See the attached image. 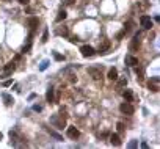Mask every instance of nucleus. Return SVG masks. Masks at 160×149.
<instances>
[{"label":"nucleus","instance_id":"obj_29","mask_svg":"<svg viewBox=\"0 0 160 149\" xmlns=\"http://www.w3.org/2000/svg\"><path fill=\"white\" fill-rule=\"evenodd\" d=\"M3 2H8V0H3Z\"/></svg>","mask_w":160,"mask_h":149},{"label":"nucleus","instance_id":"obj_21","mask_svg":"<svg viewBox=\"0 0 160 149\" xmlns=\"http://www.w3.org/2000/svg\"><path fill=\"white\" fill-rule=\"evenodd\" d=\"M116 127H118V132H124V129H126V126L122 124V123H118Z\"/></svg>","mask_w":160,"mask_h":149},{"label":"nucleus","instance_id":"obj_6","mask_svg":"<svg viewBox=\"0 0 160 149\" xmlns=\"http://www.w3.org/2000/svg\"><path fill=\"white\" fill-rule=\"evenodd\" d=\"M52 123L58 127V129H63L64 126H66V119L63 118V115H61V118H58V116H53L52 118Z\"/></svg>","mask_w":160,"mask_h":149},{"label":"nucleus","instance_id":"obj_3","mask_svg":"<svg viewBox=\"0 0 160 149\" xmlns=\"http://www.w3.org/2000/svg\"><path fill=\"white\" fill-rule=\"evenodd\" d=\"M68 137H69L71 140H77V138L80 137V130L75 127V126H69V127H68Z\"/></svg>","mask_w":160,"mask_h":149},{"label":"nucleus","instance_id":"obj_23","mask_svg":"<svg viewBox=\"0 0 160 149\" xmlns=\"http://www.w3.org/2000/svg\"><path fill=\"white\" fill-rule=\"evenodd\" d=\"M47 36H49V32L44 30V33H42V39H41L42 42H46V41H47Z\"/></svg>","mask_w":160,"mask_h":149},{"label":"nucleus","instance_id":"obj_18","mask_svg":"<svg viewBox=\"0 0 160 149\" xmlns=\"http://www.w3.org/2000/svg\"><path fill=\"white\" fill-rule=\"evenodd\" d=\"M47 130H49V133H50L52 137H55L56 140H58V141H61V140H63V137H61V135H58L56 132H53V130H50V129H47Z\"/></svg>","mask_w":160,"mask_h":149},{"label":"nucleus","instance_id":"obj_11","mask_svg":"<svg viewBox=\"0 0 160 149\" xmlns=\"http://www.w3.org/2000/svg\"><path fill=\"white\" fill-rule=\"evenodd\" d=\"M111 82H115V80H118V71L115 69V68H111L110 71H108V76H107Z\"/></svg>","mask_w":160,"mask_h":149},{"label":"nucleus","instance_id":"obj_14","mask_svg":"<svg viewBox=\"0 0 160 149\" xmlns=\"http://www.w3.org/2000/svg\"><path fill=\"white\" fill-rule=\"evenodd\" d=\"M124 99H126L127 102H132V100H134V94H132L130 90H126V91H124Z\"/></svg>","mask_w":160,"mask_h":149},{"label":"nucleus","instance_id":"obj_25","mask_svg":"<svg viewBox=\"0 0 160 149\" xmlns=\"http://www.w3.org/2000/svg\"><path fill=\"white\" fill-rule=\"evenodd\" d=\"M17 2L21 5H28V3H30V0H17Z\"/></svg>","mask_w":160,"mask_h":149},{"label":"nucleus","instance_id":"obj_19","mask_svg":"<svg viewBox=\"0 0 160 149\" xmlns=\"http://www.w3.org/2000/svg\"><path fill=\"white\" fill-rule=\"evenodd\" d=\"M108 47H110V44H108V42H105V44L102 46V47H99V52H100V53H105V50H107Z\"/></svg>","mask_w":160,"mask_h":149},{"label":"nucleus","instance_id":"obj_27","mask_svg":"<svg viewBox=\"0 0 160 149\" xmlns=\"http://www.w3.org/2000/svg\"><path fill=\"white\" fill-rule=\"evenodd\" d=\"M135 146H137V140H134V141L129 143V147H135Z\"/></svg>","mask_w":160,"mask_h":149},{"label":"nucleus","instance_id":"obj_17","mask_svg":"<svg viewBox=\"0 0 160 149\" xmlns=\"http://www.w3.org/2000/svg\"><path fill=\"white\" fill-rule=\"evenodd\" d=\"M5 71H6V74H9L11 71H14V63H8L6 66H5Z\"/></svg>","mask_w":160,"mask_h":149},{"label":"nucleus","instance_id":"obj_16","mask_svg":"<svg viewBox=\"0 0 160 149\" xmlns=\"http://www.w3.org/2000/svg\"><path fill=\"white\" fill-rule=\"evenodd\" d=\"M3 100H5V104H6V105H11L13 102H14V100H13V97L9 96V94H3Z\"/></svg>","mask_w":160,"mask_h":149},{"label":"nucleus","instance_id":"obj_24","mask_svg":"<svg viewBox=\"0 0 160 149\" xmlns=\"http://www.w3.org/2000/svg\"><path fill=\"white\" fill-rule=\"evenodd\" d=\"M118 85H119V86H126V85H127V80H126V79H121V80L118 82Z\"/></svg>","mask_w":160,"mask_h":149},{"label":"nucleus","instance_id":"obj_7","mask_svg":"<svg viewBox=\"0 0 160 149\" xmlns=\"http://www.w3.org/2000/svg\"><path fill=\"white\" fill-rule=\"evenodd\" d=\"M140 33H137L135 36H134V39H132V42H130V50L134 52V50H137L138 47H140Z\"/></svg>","mask_w":160,"mask_h":149},{"label":"nucleus","instance_id":"obj_9","mask_svg":"<svg viewBox=\"0 0 160 149\" xmlns=\"http://www.w3.org/2000/svg\"><path fill=\"white\" fill-rule=\"evenodd\" d=\"M126 64H129V66H137L138 58H135L134 55H126Z\"/></svg>","mask_w":160,"mask_h":149},{"label":"nucleus","instance_id":"obj_10","mask_svg":"<svg viewBox=\"0 0 160 149\" xmlns=\"http://www.w3.org/2000/svg\"><path fill=\"white\" fill-rule=\"evenodd\" d=\"M110 143H111L113 146H121L119 135H118V133H113V135H110Z\"/></svg>","mask_w":160,"mask_h":149},{"label":"nucleus","instance_id":"obj_13","mask_svg":"<svg viewBox=\"0 0 160 149\" xmlns=\"http://www.w3.org/2000/svg\"><path fill=\"white\" fill-rule=\"evenodd\" d=\"M28 27H30L32 30H35L38 27V17H30V19H28Z\"/></svg>","mask_w":160,"mask_h":149},{"label":"nucleus","instance_id":"obj_4","mask_svg":"<svg viewBox=\"0 0 160 149\" xmlns=\"http://www.w3.org/2000/svg\"><path fill=\"white\" fill-rule=\"evenodd\" d=\"M148 88L152 93H157L160 90V86H158V77H152V79H151L149 83H148Z\"/></svg>","mask_w":160,"mask_h":149},{"label":"nucleus","instance_id":"obj_28","mask_svg":"<svg viewBox=\"0 0 160 149\" xmlns=\"http://www.w3.org/2000/svg\"><path fill=\"white\" fill-rule=\"evenodd\" d=\"M3 85H5V86H9V85H11V80H6V82L3 83Z\"/></svg>","mask_w":160,"mask_h":149},{"label":"nucleus","instance_id":"obj_22","mask_svg":"<svg viewBox=\"0 0 160 149\" xmlns=\"http://www.w3.org/2000/svg\"><path fill=\"white\" fill-rule=\"evenodd\" d=\"M47 66H49V61H42V63H41V66H39V69H41V71H44Z\"/></svg>","mask_w":160,"mask_h":149},{"label":"nucleus","instance_id":"obj_15","mask_svg":"<svg viewBox=\"0 0 160 149\" xmlns=\"http://www.w3.org/2000/svg\"><path fill=\"white\" fill-rule=\"evenodd\" d=\"M66 16H68V14H66V11H64V10H61V11L58 13V16H56V19H55V21H56V22H61V21H64V19H66Z\"/></svg>","mask_w":160,"mask_h":149},{"label":"nucleus","instance_id":"obj_1","mask_svg":"<svg viewBox=\"0 0 160 149\" xmlns=\"http://www.w3.org/2000/svg\"><path fill=\"white\" fill-rule=\"evenodd\" d=\"M119 110H121V113H124V115H134V105L130 104V102H124V104H121L119 105Z\"/></svg>","mask_w":160,"mask_h":149},{"label":"nucleus","instance_id":"obj_5","mask_svg":"<svg viewBox=\"0 0 160 149\" xmlns=\"http://www.w3.org/2000/svg\"><path fill=\"white\" fill-rule=\"evenodd\" d=\"M80 52H82L83 57H93V55L96 53L91 46H82V47H80Z\"/></svg>","mask_w":160,"mask_h":149},{"label":"nucleus","instance_id":"obj_8","mask_svg":"<svg viewBox=\"0 0 160 149\" xmlns=\"http://www.w3.org/2000/svg\"><path fill=\"white\" fill-rule=\"evenodd\" d=\"M88 72L93 76V79H94V80H100V79H102V72H100V69H96V68H88Z\"/></svg>","mask_w":160,"mask_h":149},{"label":"nucleus","instance_id":"obj_20","mask_svg":"<svg viewBox=\"0 0 160 149\" xmlns=\"http://www.w3.org/2000/svg\"><path fill=\"white\" fill-rule=\"evenodd\" d=\"M53 58H55L56 61H63V60H64V57H63V55H60V53H56V52L53 53Z\"/></svg>","mask_w":160,"mask_h":149},{"label":"nucleus","instance_id":"obj_12","mask_svg":"<svg viewBox=\"0 0 160 149\" xmlns=\"http://www.w3.org/2000/svg\"><path fill=\"white\" fill-rule=\"evenodd\" d=\"M46 100L49 102V104H50V102H53V88L52 86L47 90V93H46Z\"/></svg>","mask_w":160,"mask_h":149},{"label":"nucleus","instance_id":"obj_2","mask_svg":"<svg viewBox=\"0 0 160 149\" xmlns=\"http://www.w3.org/2000/svg\"><path fill=\"white\" fill-rule=\"evenodd\" d=\"M140 24H141V27H143L144 30H151V28H152V19H151L149 16H141L140 17Z\"/></svg>","mask_w":160,"mask_h":149},{"label":"nucleus","instance_id":"obj_26","mask_svg":"<svg viewBox=\"0 0 160 149\" xmlns=\"http://www.w3.org/2000/svg\"><path fill=\"white\" fill-rule=\"evenodd\" d=\"M33 110H35V111H41L42 107H41V105H33Z\"/></svg>","mask_w":160,"mask_h":149}]
</instances>
